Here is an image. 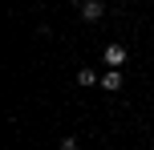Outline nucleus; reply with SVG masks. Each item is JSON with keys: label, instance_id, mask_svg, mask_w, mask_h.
I'll list each match as a JSON object with an SVG mask.
<instances>
[{"label": "nucleus", "instance_id": "obj_1", "mask_svg": "<svg viewBox=\"0 0 154 150\" xmlns=\"http://www.w3.org/2000/svg\"><path fill=\"white\" fill-rule=\"evenodd\" d=\"M106 65L109 69H122L126 65V45H106Z\"/></svg>", "mask_w": 154, "mask_h": 150}, {"label": "nucleus", "instance_id": "obj_2", "mask_svg": "<svg viewBox=\"0 0 154 150\" xmlns=\"http://www.w3.org/2000/svg\"><path fill=\"white\" fill-rule=\"evenodd\" d=\"M101 12H106L101 0H85V4H81V16H85V20H101Z\"/></svg>", "mask_w": 154, "mask_h": 150}, {"label": "nucleus", "instance_id": "obj_3", "mask_svg": "<svg viewBox=\"0 0 154 150\" xmlns=\"http://www.w3.org/2000/svg\"><path fill=\"white\" fill-rule=\"evenodd\" d=\"M101 85L106 89H122V69H109L106 77H101Z\"/></svg>", "mask_w": 154, "mask_h": 150}, {"label": "nucleus", "instance_id": "obj_4", "mask_svg": "<svg viewBox=\"0 0 154 150\" xmlns=\"http://www.w3.org/2000/svg\"><path fill=\"white\" fill-rule=\"evenodd\" d=\"M93 81H101L93 69H81V73H77V85H93Z\"/></svg>", "mask_w": 154, "mask_h": 150}, {"label": "nucleus", "instance_id": "obj_5", "mask_svg": "<svg viewBox=\"0 0 154 150\" xmlns=\"http://www.w3.org/2000/svg\"><path fill=\"white\" fill-rule=\"evenodd\" d=\"M77 4H85V0H77Z\"/></svg>", "mask_w": 154, "mask_h": 150}]
</instances>
